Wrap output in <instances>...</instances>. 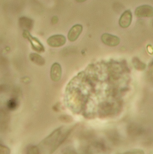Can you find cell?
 <instances>
[{
    "mask_svg": "<svg viewBox=\"0 0 153 154\" xmlns=\"http://www.w3.org/2000/svg\"><path fill=\"white\" fill-rule=\"evenodd\" d=\"M23 36L28 39L29 42H31L32 48L34 51L39 53H42L45 51V48L41 42L37 38L32 36L29 33V31L25 29L23 31Z\"/></svg>",
    "mask_w": 153,
    "mask_h": 154,
    "instance_id": "6da1fadb",
    "label": "cell"
},
{
    "mask_svg": "<svg viewBox=\"0 0 153 154\" xmlns=\"http://www.w3.org/2000/svg\"><path fill=\"white\" fill-rule=\"evenodd\" d=\"M153 15V7L148 5L139 6L136 8L135 11V15L139 18L151 17Z\"/></svg>",
    "mask_w": 153,
    "mask_h": 154,
    "instance_id": "7a4b0ae2",
    "label": "cell"
},
{
    "mask_svg": "<svg viewBox=\"0 0 153 154\" xmlns=\"http://www.w3.org/2000/svg\"><path fill=\"white\" fill-rule=\"evenodd\" d=\"M66 42V38L62 35H53L49 37L47 40L48 45L53 48L62 47Z\"/></svg>",
    "mask_w": 153,
    "mask_h": 154,
    "instance_id": "3957f363",
    "label": "cell"
},
{
    "mask_svg": "<svg viewBox=\"0 0 153 154\" xmlns=\"http://www.w3.org/2000/svg\"><path fill=\"white\" fill-rule=\"evenodd\" d=\"M101 39L104 44L110 47H116L120 42V38L118 36L107 33L103 34Z\"/></svg>",
    "mask_w": 153,
    "mask_h": 154,
    "instance_id": "277c9868",
    "label": "cell"
},
{
    "mask_svg": "<svg viewBox=\"0 0 153 154\" xmlns=\"http://www.w3.org/2000/svg\"><path fill=\"white\" fill-rule=\"evenodd\" d=\"M132 20V14L131 11L126 10L122 14L119 20V25L122 28H128L130 26Z\"/></svg>",
    "mask_w": 153,
    "mask_h": 154,
    "instance_id": "5b68a950",
    "label": "cell"
},
{
    "mask_svg": "<svg viewBox=\"0 0 153 154\" xmlns=\"http://www.w3.org/2000/svg\"><path fill=\"white\" fill-rule=\"evenodd\" d=\"M82 29L83 27L80 24H76L73 26L68 32V38L69 41L71 42L76 41L82 32Z\"/></svg>",
    "mask_w": 153,
    "mask_h": 154,
    "instance_id": "8992f818",
    "label": "cell"
},
{
    "mask_svg": "<svg viewBox=\"0 0 153 154\" xmlns=\"http://www.w3.org/2000/svg\"><path fill=\"white\" fill-rule=\"evenodd\" d=\"M62 76V68L59 63H55L51 67L50 77L53 82H58Z\"/></svg>",
    "mask_w": 153,
    "mask_h": 154,
    "instance_id": "52a82bcc",
    "label": "cell"
},
{
    "mask_svg": "<svg viewBox=\"0 0 153 154\" xmlns=\"http://www.w3.org/2000/svg\"><path fill=\"white\" fill-rule=\"evenodd\" d=\"M29 57L31 61L38 66H42L45 64V60L38 54L32 53L29 54Z\"/></svg>",
    "mask_w": 153,
    "mask_h": 154,
    "instance_id": "ba28073f",
    "label": "cell"
},
{
    "mask_svg": "<svg viewBox=\"0 0 153 154\" xmlns=\"http://www.w3.org/2000/svg\"><path fill=\"white\" fill-rule=\"evenodd\" d=\"M132 63L135 69L138 70L142 71L146 69V64L140 61V60L137 57H134L132 60Z\"/></svg>",
    "mask_w": 153,
    "mask_h": 154,
    "instance_id": "9c48e42d",
    "label": "cell"
},
{
    "mask_svg": "<svg viewBox=\"0 0 153 154\" xmlns=\"http://www.w3.org/2000/svg\"><path fill=\"white\" fill-rule=\"evenodd\" d=\"M28 153L31 154H38L39 153V150L35 146H31L28 148Z\"/></svg>",
    "mask_w": 153,
    "mask_h": 154,
    "instance_id": "30bf717a",
    "label": "cell"
},
{
    "mask_svg": "<svg viewBox=\"0 0 153 154\" xmlns=\"http://www.w3.org/2000/svg\"><path fill=\"white\" fill-rule=\"evenodd\" d=\"M10 153V150L0 145V154H8Z\"/></svg>",
    "mask_w": 153,
    "mask_h": 154,
    "instance_id": "8fae6325",
    "label": "cell"
},
{
    "mask_svg": "<svg viewBox=\"0 0 153 154\" xmlns=\"http://www.w3.org/2000/svg\"><path fill=\"white\" fill-rule=\"evenodd\" d=\"M143 151L140 150H135L132 151L128 152L125 154H144Z\"/></svg>",
    "mask_w": 153,
    "mask_h": 154,
    "instance_id": "7c38bea8",
    "label": "cell"
},
{
    "mask_svg": "<svg viewBox=\"0 0 153 154\" xmlns=\"http://www.w3.org/2000/svg\"><path fill=\"white\" fill-rule=\"evenodd\" d=\"M62 119L63 120V121H65L66 122H70L71 121V117L69 116H63L62 117ZM62 120V121H63Z\"/></svg>",
    "mask_w": 153,
    "mask_h": 154,
    "instance_id": "4fadbf2b",
    "label": "cell"
},
{
    "mask_svg": "<svg viewBox=\"0 0 153 154\" xmlns=\"http://www.w3.org/2000/svg\"><path fill=\"white\" fill-rule=\"evenodd\" d=\"M76 1L78 3H83V2H85L87 0H76Z\"/></svg>",
    "mask_w": 153,
    "mask_h": 154,
    "instance_id": "5bb4252c",
    "label": "cell"
}]
</instances>
